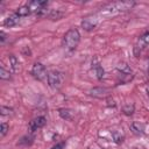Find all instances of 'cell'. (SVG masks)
<instances>
[{
	"label": "cell",
	"instance_id": "obj_1",
	"mask_svg": "<svg viewBox=\"0 0 149 149\" xmlns=\"http://www.w3.org/2000/svg\"><path fill=\"white\" fill-rule=\"evenodd\" d=\"M80 42V34L76 28H71L66 31L63 38V43L68 50H74Z\"/></svg>",
	"mask_w": 149,
	"mask_h": 149
},
{
	"label": "cell",
	"instance_id": "obj_2",
	"mask_svg": "<svg viewBox=\"0 0 149 149\" xmlns=\"http://www.w3.org/2000/svg\"><path fill=\"white\" fill-rule=\"evenodd\" d=\"M47 79H48V85L51 88H55L56 90V88H59L61 87V85H62V83L64 80V76H63L62 72L52 70V71H49L48 72Z\"/></svg>",
	"mask_w": 149,
	"mask_h": 149
},
{
	"label": "cell",
	"instance_id": "obj_3",
	"mask_svg": "<svg viewBox=\"0 0 149 149\" xmlns=\"http://www.w3.org/2000/svg\"><path fill=\"white\" fill-rule=\"evenodd\" d=\"M31 74L34 78H36L37 80H44L47 77H48V73H47V70L44 68L43 64L41 63H35L31 68Z\"/></svg>",
	"mask_w": 149,
	"mask_h": 149
},
{
	"label": "cell",
	"instance_id": "obj_4",
	"mask_svg": "<svg viewBox=\"0 0 149 149\" xmlns=\"http://www.w3.org/2000/svg\"><path fill=\"white\" fill-rule=\"evenodd\" d=\"M48 5V1H45V0H43V1H41V0H35V1H30V2H28V7H29V9H30V12L31 13H36V14H38V15H42L43 13H44V7Z\"/></svg>",
	"mask_w": 149,
	"mask_h": 149
},
{
	"label": "cell",
	"instance_id": "obj_5",
	"mask_svg": "<svg viewBox=\"0 0 149 149\" xmlns=\"http://www.w3.org/2000/svg\"><path fill=\"white\" fill-rule=\"evenodd\" d=\"M99 19H100V17H99L97 14L91 15V16H87V17H85V19L81 21V27H83L85 30L90 31V30H92V29L95 28V26H97L98 22H99Z\"/></svg>",
	"mask_w": 149,
	"mask_h": 149
},
{
	"label": "cell",
	"instance_id": "obj_6",
	"mask_svg": "<svg viewBox=\"0 0 149 149\" xmlns=\"http://www.w3.org/2000/svg\"><path fill=\"white\" fill-rule=\"evenodd\" d=\"M45 122H47V120H45V118L44 116H37V118H35V119H33L30 122H29V132H35V130H37L38 128H42L44 125H45Z\"/></svg>",
	"mask_w": 149,
	"mask_h": 149
},
{
	"label": "cell",
	"instance_id": "obj_7",
	"mask_svg": "<svg viewBox=\"0 0 149 149\" xmlns=\"http://www.w3.org/2000/svg\"><path fill=\"white\" fill-rule=\"evenodd\" d=\"M107 88L105 87H93L88 91V94L94 97V98H104L107 95Z\"/></svg>",
	"mask_w": 149,
	"mask_h": 149
},
{
	"label": "cell",
	"instance_id": "obj_8",
	"mask_svg": "<svg viewBox=\"0 0 149 149\" xmlns=\"http://www.w3.org/2000/svg\"><path fill=\"white\" fill-rule=\"evenodd\" d=\"M19 20H20V16H19L16 13H13V14H10L7 19H5L3 26H6V27H13V26L17 24Z\"/></svg>",
	"mask_w": 149,
	"mask_h": 149
},
{
	"label": "cell",
	"instance_id": "obj_9",
	"mask_svg": "<svg viewBox=\"0 0 149 149\" xmlns=\"http://www.w3.org/2000/svg\"><path fill=\"white\" fill-rule=\"evenodd\" d=\"M8 59H9V65H10L12 71L14 73H17L20 71V62H19V59L16 58L15 55H9Z\"/></svg>",
	"mask_w": 149,
	"mask_h": 149
},
{
	"label": "cell",
	"instance_id": "obj_10",
	"mask_svg": "<svg viewBox=\"0 0 149 149\" xmlns=\"http://www.w3.org/2000/svg\"><path fill=\"white\" fill-rule=\"evenodd\" d=\"M116 69H118L122 74H127V76H130V74H132V69H130V66H129L127 63H125V62L119 63L118 66H116Z\"/></svg>",
	"mask_w": 149,
	"mask_h": 149
},
{
	"label": "cell",
	"instance_id": "obj_11",
	"mask_svg": "<svg viewBox=\"0 0 149 149\" xmlns=\"http://www.w3.org/2000/svg\"><path fill=\"white\" fill-rule=\"evenodd\" d=\"M143 128H144V123H141L137 121H134L130 125V129L134 134H143Z\"/></svg>",
	"mask_w": 149,
	"mask_h": 149
},
{
	"label": "cell",
	"instance_id": "obj_12",
	"mask_svg": "<svg viewBox=\"0 0 149 149\" xmlns=\"http://www.w3.org/2000/svg\"><path fill=\"white\" fill-rule=\"evenodd\" d=\"M58 113H59L61 118L64 120H72V118H73V112L69 108H61V109H58Z\"/></svg>",
	"mask_w": 149,
	"mask_h": 149
},
{
	"label": "cell",
	"instance_id": "obj_13",
	"mask_svg": "<svg viewBox=\"0 0 149 149\" xmlns=\"http://www.w3.org/2000/svg\"><path fill=\"white\" fill-rule=\"evenodd\" d=\"M92 69H93V72H94L95 77H97L98 79H101V78L104 77L105 71H104L102 66H101L99 63H94V64H93V66H92Z\"/></svg>",
	"mask_w": 149,
	"mask_h": 149
},
{
	"label": "cell",
	"instance_id": "obj_14",
	"mask_svg": "<svg viewBox=\"0 0 149 149\" xmlns=\"http://www.w3.org/2000/svg\"><path fill=\"white\" fill-rule=\"evenodd\" d=\"M112 139L116 144H121L123 142V140H125V136H123V134L121 132H116L115 130V132L112 133Z\"/></svg>",
	"mask_w": 149,
	"mask_h": 149
},
{
	"label": "cell",
	"instance_id": "obj_15",
	"mask_svg": "<svg viewBox=\"0 0 149 149\" xmlns=\"http://www.w3.org/2000/svg\"><path fill=\"white\" fill-rule=\"evenodd\" d=\"M15 13H16L19 16H27V15H29L31 12H30V9H29L28 6H21V7H19V8L16 9Z\"/></svg>",
	"mask_w": 149,
	"mask_h": 149
},
{
	"label": "cell",
	"instance_id": "obj_16",
	"mask_svg": "<svg viewBox=\"0 0 149 149\" xmlns=\"http://www.w3.org/2000/svg\"><path fill=\"white\" fill-rule=\"evenodd\" d=\"M134 111H135V106H134L133 104H127V105H125L123 108H122V112H123L126 115H132V114L134 113Z\"/></svg>",
	"mask_w": 149,
	"mask_h": 149
},
{
	"label": "cell",
	"instance_id": "obj_17",
	"mask_svg": "<svg viewBox=\"0 0 149 149\" xmlns=\"http://www.w3.org/2000/svg\"><path fill=\"white\" fill-rule=\"evenodd\" d=\"M33 140H34V136H31V135H27V136H23V137L19 141L17 144H26V146H29V144L33 143Z\"/></svg>",
	"mask_w": 149,
	"mask_h": 149
},
{
	"label": "cell",
	"instance_id": "obj_18",
	"mask_svg": "<svg viewBox=\"0 0 149 149\" xmlns=\"http://www.w3.org/2000/svg\"><path fill=\"white\" fill-rule=\"evenodd\" d=\"M0 78L3 79V80H9V79L12 78L10 72L7 71V70H5V69L1 66V68H0Z\"/></svg>",
	"mask_w": 149,
	"mask_h": 149
},
{
	"label": "cell",
	"instance_id": "obj_19",
	"mask_svg": "<svg viewBox=\"0 0 149 149\" xmlns=\"http://www.w3.org/2000/svg\"><path fill=\"white\" fill-rule=\"evenodd\" d=\"M62 16H63V13H61V12H58V10H51V12L49 13V17L52 19V20H58V19H61Z\"/></svg>",
	"mask_w": 149,
	"mask_h": 149
},
{
	"label": "cell",
	"instance_id": "obj_20",
	"mask_svg": "<svg viewBox=\"0 0 149 149\" xmlns=\"http://www.w3.org/2000/svg\"><path fill=\"white\" fill-rule=\"evenodd\" d=\"M8 130H9V126H8L7 123L2 122V123L0 125V135H1V137H3V136L8 133Z\"/></svg>",
	"mask_w": 149,
	"mask_h": 149
},
{
	"label": "cell",
	"instance_id": "obj_21",
	"mask_svg": "<svg viewBox=\"0 0 149 149\" xmlns=\"http://www.w3.org/2000/svg\"><path fill=\"white\" fill-rule=\"evenodd\" d=\"M0 113H1V115H12L13 114V109L12 108H9V107H6V106H1V108H0Z\"/></svg>",
	"mask_w": 149,
	"mask_h": 149
},
{
	"label": "cell",
	"instance_id": "obj_22",
	"mask_svg": "<svg viewBox=\"0 0 149 149\" xmlns=\"http://www.w3.org/2000/svg\"><path fill=\"white\" fill-rule=\"evenodd\" d=\"M141 41H142L144 44H149V31L144 33V34L141 36Z\"/></svg>",
	"mask_w": 149,
	"mask_h": 149
},
{
	"label": "cell",
	"instance_id": "obj_23",
	"mask_svg": "<svg viewBox=\"0 0 149 149\" xmlns=\"http://www.w3.org/2000/svg\"><path fill=\"white\" fill-rule=\"evenodd\" d=\"M65 147V142H59V143H57L56 146H54L51 149H63Z\"/></svg>",
	"mask_w": 149,
	"mask_h": 149
},
{
	"label": "cell",
	"instance_id": "obj_24",
	"mask_svg": "<svg viewBox=\"0 0 149 149\" xmlns=\"http://www.w3.org/2000/svg\"><path fill=\"white\" fill-rule=\"evenodd\" d=\"M6 38H7V35H6L3 31H0V42H1V43H5Z\"/></svg>",
	"mask_w": 149,
	"mask_h": 149
},
{
	"label": "cell",
	"instance_id": "obj_25",
	"mask_svg": "<svg viewBox=\"0 0 149 149\" xmlns=\"http://www.w3.org/2000/svg\"><path fill=\"white\" fill-rule=\"evenodd\" d=\"M107 105H108V106H113V107H114V106H115V102H114V100H113V99L108 98V99H107Z\"/></svg>",
	"mask_w": 149,
	"mask_h": 149
},
{
	"label": "cell",
	"instance_id": "obj_26",
	"mask_svg": "<svg viewBox=\"0 0 149 149\" xmlns=\"http://www.w3.org/2000/svg\"><path fill=\"white\" fill-rule=\"evenodd\" d=\"M143 134H148V135H149V125H144V128H143Z\"/></svg>",
	"mask_w": 149,
	"mask_h": 149
},
{
	"label": "cell",
	"instance_id": "obj_27",
	"mask_svg": "<svg viewBox=\"0 0 149 149\" xmlns=\"http://www.w3.org/2000/svg\"><path fill=\"white\" fill-rule=\"evenodd\" d=\"M146 90H147V93H148V95H149V85H147V87H146Z\"/></svg>",
	"mask_w": 149,
	"mask_h": 149
},
{
	"label": "cell",
	"instance_id": "obj_28",
	"mask_svg": "<svg viewBox=\"0 0 149 149\" xmlns=\"http://www.w3.org/2000/svg\"><path fill=\"white\" fill-rule=\"evenodd\" d=\"M148 77H149V66H148Z\"/></svg>",
	"mask_w": 149,
	"mask_h": 149
},
{
	"label": "cell",
	"instance_id": "obj_29",
	"mask_svg": "<svg viewBox=\"0 0 149 149\" xmlns=\"http://www.w3.org/2000/svg\"><path fill=\"white\" fill-rule=\"evenodd\" d=\"M135 149H139V148H135Z\"/></svg>",
	"mask_w": 149,
	"mask_h": 149
}]
</instances>
